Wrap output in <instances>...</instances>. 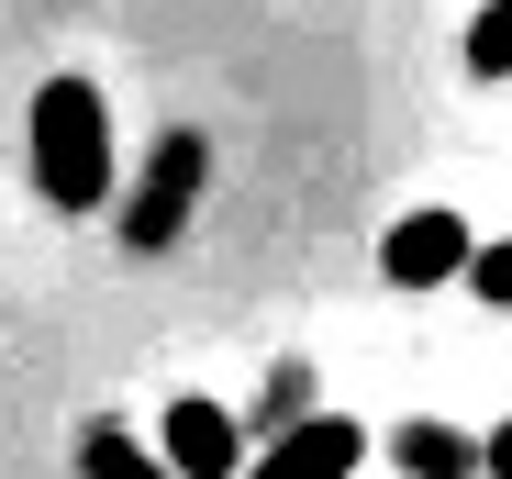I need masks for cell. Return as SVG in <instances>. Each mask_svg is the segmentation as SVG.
<instances>
[{
	"label": "cell",
	"instance_id": "cell-9",
	"mask_svg": "<svg viewBox=\"0 0 512 479\" xmlns=\"http://www.w3.org/2000/svg\"><path fill=\"white\" fill-rule=\"evenodd\" d=\"M468 290L490 312H512V234H501V246H468Z\"/></svg>",
	"mask_w": 512,
	"mask_h": 479
},
{
	"label": "cell",
	"instance_id": "cell-7",
	"mask_svg": "<svg viewBox=\"0 0 512 479\" xmlns=\"http://www.w3.org/2000/svg\"><path fill=\"white\" fill-rule=\"evenodd\" d=\"M78 468H90V479H179L145 435H123V424H90V435H78Z\"/></svg>",
	"mask_w": 512,
	"mask_h": 479
},
{
	"label": "cell",
	"instance_id": "cell-2",
	"mask_svg": "<svg viewBox=\"0 0 512 479\" xmlns=\"http://www.w3.org/2000/svg\"><path fill=\"white\" fill-rule=\"evenodd\" d=\"M468 246H479V234L457 212H401L379 234V279L390 290H446V279H468Z\"/></svg>",
	"mask_w": 512,
	"mask_h": 479
},
{
	"label": "cell",
	"instance_id": "cell-5",
	"mask_svg": "<svg viewBox=\"0 0 512 479\" xmlns=\"http://www.w3.org/2000/svg\"><path fill=\"white\" fill-rule=\"evenodd\" d=\"M145 168H156V179H145V201H134V246H167V223L201 201V134H156Z\"/></svg>",
	"mask_w": 512,
	"mask_h": 479
},
{
	"label": "cell",
	"instance_id": "cell-8",
	"mask_svg": "<svg viewBox=\"0 0 512 479\" xmlns=\"http://www.w3.org/2000/svg\"><path fill=\"white\" fill-rule=\"evenodd\" d=\"M468 78H512V0H490L468 23Z\"/></svg>",
	"mask_w": 512,
	"mask_h": 479
},
{
	"label": "cell",
	"instance_id": "cell-10",
	"mask_svg": "<svg viewBox=\"0 0 512 479\" xmlns=\"http://www.w3.org/2000/svg\"><path fill=\"white\" fill-rule=\"evenodd\" d=\"M479 468H490V479H512V424H490V435H479Z\"/></svg>",
	"mask_w": 512,
	"mask_h": 479
},
{
	"label": "cell",
	"instance_id": "cell-6",
	"mask_svg": "<svg viewBox=\"0 0 512 479\" xmlns=\"http://www.w3.org/2000/svg\"><path fill=\"white\" fill-rule=\"evenodd\" d=\"M390 457H401L412 479H479V435H457V424H401Z\"/></svg>",
	"mask_w": 512,
	"mask_h": 479
},
{
	"label": "cell",
	"instance_id": "cell-4",
	"mask_svg": "<svg viewBox=\"0 0 512 479\" xmlns=\"http://www.w3.org/2000/svg\"><path fill=\"white\" fill-rule=\"evenodd\" d=\"M357 457H368V435L346 413H312V424L268 435V457H256L245 479H357Z\"/></svg>",
	"mask_w": 512,
	"mask_h": 479
},
{
	"label": "cell",
	"instance_id": "cell-3",
	"mask_svg": "<svg viewBox=\"0 0 512 479\" xmlns=\"http://www.w3.org/2000/svg\"><path fill=\"white\" fill-rule=\"evenodd\" d=\"M156 457L179 468V479H234V468H245V435H234L223 402L179 390V402H167V424H156Z\"/></svg>",
	"mask_w": 512,
	"mask_h": 479
},
{
	"label": "cell",
	"instance_id": "cell-1",
	"mask_svg": "<svg viewBox=\"0 0 512 479\" xmlns=\"http://www.w3.org/2000/svg\"><path fill=\"white\" fill-rule=\"evenodd\" d=\"M34 190L56 212H101L112 201V112L90 78H45L34 90Z\"/></svg>",
	"mask_w": 512,
	"mask_h": 479
}]
</instances>
